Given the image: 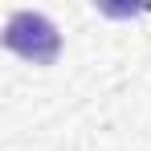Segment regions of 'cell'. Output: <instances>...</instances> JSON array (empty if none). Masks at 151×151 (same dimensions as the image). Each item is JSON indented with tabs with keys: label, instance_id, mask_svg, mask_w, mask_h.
<instances>
[{
	"label": "cell",
	"instance_id": "cell-1",
	"mask_svg": "<svg viewBox=\"0 0 151 151\" xmlns=\"http://www.w3.org/2000/svg\"><path fill=\"white\" fill-rule=\"evenodd\" d=\"M4 49H12L17 57H25L33 65H53L57 53H61V33L45 12L21 8L4 25Z\"/></svg>",
	"mask_w": 151,
	"mask_h": 151
}]
</instances>
